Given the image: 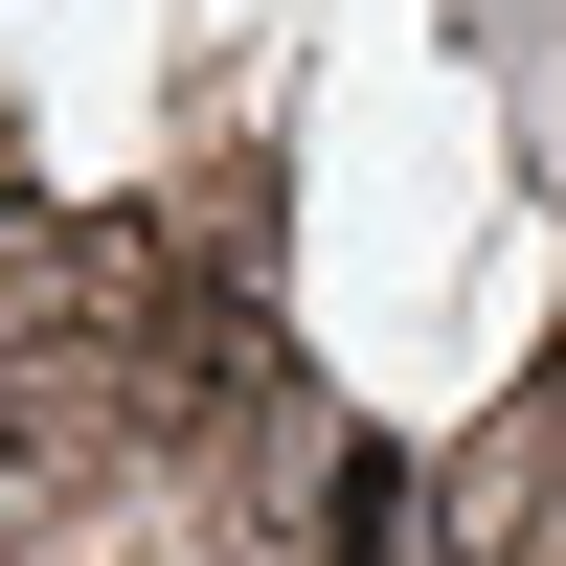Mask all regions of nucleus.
I'll list each match as a JSON object with an SVG mask.
<instances>
[{
  "label": "nucleus",
  "mask_w": 566,
  "mask_h": 566,
  "mask_svg": "<svg viewBox=\"0 0 566 566\" xmlns=\"http://www.w3.org/2000/svg\"><path fill=\"white\" fill-rule=\"evenodd\" d=\"M0 544H23V499H0Z\"/></svg>",
  "instance_id": "f257e3e1"
}]
</instances>
